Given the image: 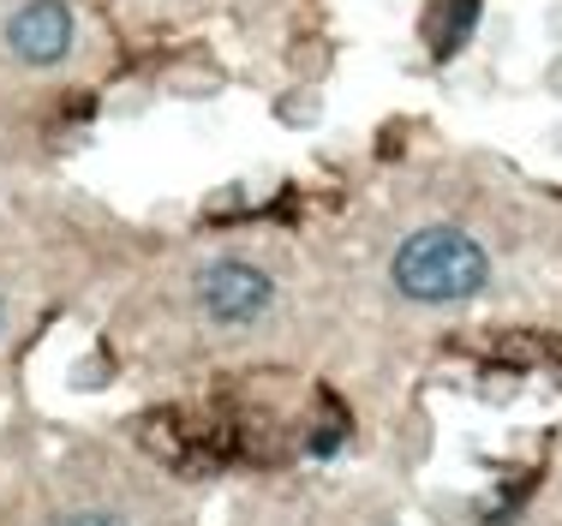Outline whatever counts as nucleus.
I'll return each mask as SVG.
<instances>
[{
  "label": "nucleus",
  "instance_id": "obj_4",
  "mask_svg": "<svg viewBox=\"0 0 562 526\" xmlns=\"http://www.w3.org/2000/svg\"><path fill=\"white\" fill-rule=\"evenodd\" d=\"M66 526H132V521H120V515H78V521H66Z\"/></svg>",
  "mask_w": 562,
  "mask_h": 526
},
{
  "label": "nucleus",
  "instance_id": "obj_2",
  "mask_svg": "<svg viewBox=\"0 0 562 526\" xmlns=\"http://www.w3.org/2000/svg\"><path fill=\"white\" fill-rule=\"evenodd\" d=\"M204 312L222 323H251L270 312V276L251 264H210L204 269Z\"/></svg>",
  "mask_w": 562,
  "mask_h": 526
},
{
  "label": "nucleus",
  "instance_id": "obj_1",
  "mask_svg": "<svg viewBox=\"0 0 562 526\" xmlns=\"http://www.w3.org/2000/svg\"><path fill=\"white\" fill-rule=\"evenodd\" d=\"M485 251L461 234V227H419L407 246L395 251V288L407 300H467L485 288Z\"/></svg>",
  "mask_w": 562,
  "mask_h": 526
},
{
  "label": "nucleus",
  "instance_id": "obj_3",
  "mask_svg": "<svg viewBox=\"0 0 562 526\" xmlns=\"http://www.w3.org/2000/svg\"><path fill=\"white\" fill-rule=\"evenodd\" d=\"M12 48H19V60H31V66H48V60H60L66 43H72V19H66V7L60 0H31V7L12 19Z\"/></svg>",
  "mask_w": 562,
  "mask_h": 526
}]
</instances>
